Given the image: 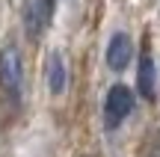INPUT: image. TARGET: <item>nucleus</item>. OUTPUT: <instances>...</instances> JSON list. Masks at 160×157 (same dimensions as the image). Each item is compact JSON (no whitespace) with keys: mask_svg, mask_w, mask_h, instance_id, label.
<instances>
[{"mask_svg":"<svg viewBox=\"0 0 160 157\" xmlns=\"http://www.w3.org/2000/svg\"><path fill=\"white\" fill-rule=\"evenodd\" d=\"M131 110H133V92L128 86H122V83L110 86L107 98H104V122H107V128L110 130L119 128V125L131 116Z\"/></svg>","mask_w":160,"mask_h":157,"instance_id":"obj_1","label":"nucleus"},{"mask_svg":"<svg viewBox=\"0 0 160 157\" xmlns=\"http://www.w3.org/2000/svg\"><path fill=\"white\" fill-rule=\"evenodd\" d=\"M0 86L9 92V98H18L24 86V65L15 47H3L0 51Z\"/></svg>","mask_w":160,"mask_h":157,"instance_id":"obj_2","label":"nucleus"},{"mask_svg":"<svg viewBox=\"0 0 160 157\" xmlns=\"http://www.w3.org/2000/svg\"><path fill=\"white\" fill-rule=\"evenodd\" d=\"M53 0H24V24H27L30 39H39L45 27L51 24Z\"/></svg>","mask_w":160,"mask_h":157,"instance_id":"obj_3","label":"nucleus"},{"mask_svg":"<svg viewBox=\"0 0 160 157\" xmlns=\"http://www.w3.org/2000/svg\"><path fill=\"white\" fill-rule=\"evenodd\" d=\"M131 56H133V45H131V39H128V33L110 36L107 53H104V59H107L110 68H113V71H125L128 62H131Z\"/></svg>","mask_w":160,"mask_h":157,"instance_id":"obj_4","label":"nucleus"},{"mask_svg":"<svg viewBox=\"0 0 160 157\" xmlns=\"http://www.w3.org/2000/svg\"><path fill=\"white\" fill-rule=\"evenodd\" d=\"M154 83H157V71H154V59L148 51L139 53V68H137V89L145 101H154Z\"/></svg>","mask_w":160,"mask_h":157,"instance_id":"obj_5","label":"nucleus"},{"mask_svg":"<svg viewBox=\"0 0 160 157\" xmlns=\"http://www.w3.org/2000/svg\"><path fill=\"white\" fill-rule=\"evenodd\" d=\"M48 89H51V95L65 92V59L59 51H51V56H48Z\"/></svg>","mask_w":160,"mask_h":157,"instance_id":"obj_6","label":"nucleus"}]
</instances>
